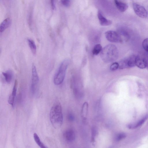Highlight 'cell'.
<instances>
[{
    "label": "cell",
    "instance_id": "19",
    "mask_svg": "<svg viewBox=\"0 0 148 148\" xmlns=\"http://www.w3.org/2000/svg\"><path fill=\"white\" fill-rule=\"evenodd\" d=\"M102 49V47L100 44H97L93 49L92 53L93 55H97L101 51Z\"/></svg>",
    "mask_w": 148,
    "mask_h": 148
},
{
    "label": "cell",
    "instance_id": "22",
    "mask_svg": "<svg viewBox=\"0 0 148 148\" xmlns=\"http://www.w3.org/2000/svg\"><path fill=\"white\" fill-rule=\"evenodd\" d=\"M126 136V134L124 133H120L118 134L116 137V141H119L125 138Z\"/></svg>",
    "mask_w": 148,
    "mask_h": 148
},
{
    "label": "cell",
    "instance_id": "23",
    "mask_svg": "<svg viewBox=\"0 0 148 148\" xmlns=\"http://www.w3.org/2000/svg\"><path fill=\"white\" fill-rule=\"evenodd\" d=\"M119 67V64L117 62H115L112 64L110 67V70L114 71L116 70Z\"/></svg>",
    "mask_w": 148,
    "mask_h": 148
},
{
    "label": "cell",
    "instance_id": "11",
    "mask_svg": "<svg viewBox=\"0 0 148 148\" xmlns=\"http://www.w3.org/2000/svg\"><path fill=\"white\" fill-rule=\"evenodd\" d=\"M114 2L116 8L121 12H125L128 8L126 3L119 0H114Z\"/></svg>",
    "mask_w": 148,
    "mask_h": 148
},
{
    "label": "cell",
    "instance_id": "2",
    "mask_svg": "<svg viewBox=\"0 0 148 148\" xmlns=\"http://www.w3.org/2000/svg\"><path fill=\"white\" fill-rule=\"evenodd\" d=\"M100 56L104 62L107 63L111 62L117 59L119 56L118 50L114 45L109 44L102 49Z\"/></svg>",
    "mask_w": 148,
    "mask_h": 148
},
{
    "label": "cell",
    "instance_id": "10",
    "mask_svg": "<svg viewBox=\"0 0 148 148\" xmlns=\"http://www.w3.org/2000/svg\"><path fill=\"white\" fill-rule=\"evenodd\" d=\"M97 16L100 24L101 25L104 26H108L112 24V21L105 18L99 10L98 12Z\"/></svg>",
    "mask_w": 148,
    "mask_h": 148
},
{
    "label": "cell",
    "instance_id": "6",
    "mask_svg": "<svg viewBox=\"0 0 148 148\" xmlns=\"http://www.w3.org/2000/svg\"><path fill=\"white\" fill-rule=\"evenodd\" d=\"M136 56H132L120 62L119 68L121 69L133 67L135 66Z\"/></svg>",
    "mask_w": 148,
    "mask_h": 148
},
{
    "label": "cell",
    "instance_id": "7",
    "mask_svg": "<svg viewBox=\"0 0 148 148\" xmlns=\"http://www.w3.org/2000/svg\"><path fill=\"white\" fill-rule=\"evenodd\" d=\"M132 6L135 13L138 16L142 18L147 17V11L143 6L135 2L133 3Z\"/></svg>",
    "mask_w": 148,
    "mask_h": 148
},
{
    "label": "cell",
    "instance_id": "8",
    "mask_svg": "<svg viewBox=\"0 0 148 148\" xmlns=\"http://www.w3.org/2000/svg\"><path fill=\"white\" fill-rule=\"evenodd\" d=\"M136 64L140 69H144L147 65V61L144 58L139 56H136Z\"/></svg>",
    "mask_w": 148,
    "mask_h": 148
},
{
    "label": "cell",
    "instance_id": "9",
    "mask_svg": "<svg viewBox=\"0 0 148 148\" xmlns=\"http://www.w3.org/2000/svg\"><path fill=\"white\" fill-rule=\"evenodd\" d=\"M18 85V82L16 80L15 81L12 93L9 96L8 102V103L12 106H13L16 94V90Z\"/></svg>",
    "mask_w": 148,
    "mask_h": 148
},
{
    "label": "cell",
    "instance_id": "13",
    "mask_svg": "<svg viewBox=\"0 0 148 148\" xmlns=\"http://www.w3.org/2000/svg\"><path fill=\"white\" fill-rule=\"evenodd\" d=\"M11 24V20L10 18H7L5 19L0 25V32H3L5 31L10 26Z\"/></svg>",
    "mask_w": 148,
    "mask_h": 148
},
{
    "label": "cell",
    "instance_id": "4",
    "mask_svg": "<svg viewBox=\"0 0 148 148\" xmlns=\"http://www.w3.org/2000/svg\"><path fill=\"white\" fill-rule=\"evenodd\" d=\"M39 78L36 67L33 64L32 67V77L30 88L32 94L35 95L36 94L38 88Z\"/></svg>",
    "mask_w": 148,
    "mask_h": 148
},
{
    "label": "cell",
    "instance_id": "27",
    "mask_svg": "<svg viewBox=\"0 0 148 148\" xmlns=\"http://www.w3.org/2000/svg\"><path fill=\"white\" fill-rule=\"evenodd\" d=\"M50 2L52 8L54 10L55 8V0H50Z\"/></svg>",
    "mask_w": 148,
    "mask_h": 148
},
{
    "label": "cell",
    "instance_id": "16",
    "mask_svg": "<svg viewBox=\"0 0 148 148\" xmlns=\"http://www.w3.org/2000/svg\"><path fill=\"white\" fill-rule=\"evenodd\" d=\"M88 109V104L87 102H84L82 107L81 115L84 119H85L87 115Z\"/></svg>",
    "mask_w": 148,
    "mask_h": 148
},
{
    "label": "cell",
    "instance_id": "17",
    "mask_svg": "<svg viewBox=\"0 0 148 148\" xmlns=\"http://www.w3.org/2000/svg\"><path fill=\"white\" fill-rule=\"evenodd\" d=\"M148 118V115H146L141 120H140L135 125H129L128 126V127L131 129H134L139 127L141 126L144 122L146 121Z\"/></svg>",
    "mask_w": 148,
    "mask_h": 148
},
{
    "label": "cell",
    "instance_id": "24",
    "mask_svg": "<svg viewBox=\"0 0 148 148\" xmlns=\"http://www.w3.org/2000/svg\"><path fill=\"white\" fill-rule=\"evenodd\" d=\"M62 4L66 7L69 6L71 4V0H61Z\"/></svg>",
    "mask_w": 148,
    "mask_h": 148
},
{
    "label": "cell",
    "instance_id": "5",
    "mask_svg": "<svg viewBox=\"0 0 148 148\" xmlns=\"http://www.w3.org/2000/svg\"><path fill=\"white\" fill-rule=\"evenodd\" d=\"M105 36L109 41L112 42H120L122 41V38L117 32L112 30L108 31L105 33Z\"/></svg>",
    "mask_w": 148,
    "mask_h": 148
},
{
    "label": "cell",
    "instance_id": "21",
    "mask_svg": "<svg viewBox=\"0 0 148 148\" xmlns=\"http://www.w3.org/2000/svg\"><path fill=\"white\" fill-rule=\"evenodd\" d=\"M142 45L145 50L148 52V38H145L143 40Z\"/></svg>",
    "mask_w": 148,
    "mask_h": 148
},
{
    "label": "cell",
    "instance_id": "25",
    "mask_svg": "<svg viewBox=\"0 0 148 148\" xmlns=\"http://www.w3.org/2000/svg\"><path fill=\"white\" fill-rule=\"evenodd\" d=\"M28 18V24L30 27H31L32 24V14L31 12L29 13Z\"/></svg>",
    "mask_w": 148,
    "mask_h": 148
},
{
    "label": "cell",
    "instance_id": "12",
    "mask_svg": "<svg viewBox=\"0 0 148 148\" xmlns=\"http://www.w3.org/2000/svg\"><path fill=\"white\" fill-rule=\"evenodd\" d=\"M63 136L66 140L71 141L75 139V135L73 130H68L64 133Z\"/></svg>",
    "mask_w": 148,
    "mask_h": 148
},
{
    "label": "cell",
    "instance_id": "15",
    "mask_svg": "<svg viewBox=\"0 0 148 148\" xmlns=\"http://www.w3.org/2000/svg\"><path fill=\"white\" fill-rule=\"evenodd\" d=\"M27 41L32 53L34 55L36 54V47L34 42L32 40L29 38L27 39Z\"/></svg>",
    "mask_w": 148,
    "mask_h": 148
},
{
    "label": "cell",
    "instance_id": "26",
    "mask_svg": "<svg viewBox=\"0 0 148 148\" xmlns=\"http://www.w3.org/2000/svg\"><path fill=\"white\" fill-rule=\"evenodd\" d=\"M68 118L69 121H73L74 120V117L72 114H70L68 116Z\"/></svg>",
    "mask_w": 148,
    "mask_h": 148
},
{
    "label": "cell",
    "instance_id": "20",
    "mask_svg": "<svg viewBox=\"0 0 148 148\" xmlns=\"http://www.w3.org/2000/svg\"><path fill=\"white\" fill-rule=\"evenodd\" d=\"M98 134V132L96 129L95 128H93L92 130V137L91 141L92 144H94L95 142V137Z\"/></svg>",
    "mask_w": 148,
    "mask_h": 148
},
{
    "label": "cell",
    "instance_id": "18",
    "mask_svg": "<svg viewBox=\"0 0 148 148\" xmlns=\"http://www.w3.org/2000/svg\"><path fill=\"white\" fill-rule=\"evenodd\" d=\"M33 137L34 140L38 145V146L41 148H46L47 147L42 142L39 136L36 133L34 134Z\"/></svg>",
    "mask_w": 148,
    "mask_h": 148
},
{
    "label": "cell",
    "instance_id": "14",
    "mask_svg": "<svg viewBox=\"0 0 148 148\" xmlns=\"http://www.w3.org/2000/svg\"><path fill=\"white\" fill-rule=\"evenodd\" d=\"M2 74L7 82L10 83L11 82L13 77V73L11 70H8L5 72H3Z\"/></svg>",
    "mask_w": 148,
    "mask_h": 148
},
{
    "label": "cell",
    "instance_id": "3",
    "mask_svg": "<svg viewBox=\"0 0 148 148\" xmlns=\"http://www.w3.org/2000/svg\"><path fill=\"white\" fill-rule=\"evenodd\" d=\"M69 63L68 60L63 61L60 64L53 78V82L56 85H59L63 82Z\"/></svg>",
    "mask_w": 148,
    "mask_h": 148
},
{
    "label": "cell",
    "instance_id": "1",
    "mask_svg": "<svg viewBox=\"0 0 148 148\" xmlns=\"http://www.w3.org/2000/svg\"><path fill=\"white\" fill-rule=\"evenodd\" d=\"M50 120L53 126L58 129L61 126L63 117L62 106L59 103H56L51 107L50 112Z\"/></svg>",
    "mask_w": 148,
    "mask_h": 148
}]
</instances>
